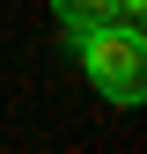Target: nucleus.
Listing matches in <instances>:
<instances>
[{
  "label": "nucleus",
  "mask_w": 147,
  "mask_h": 154,
  "mask_svg": "<svg viewBox=\"0 0 147 154\" xmlns=\"http://www.w3.org/2000/svg\"><path fill=\"white\" fill-rule=\"evenodd\" d=\"M81 73L96 81L110 103H140L147 95V44H140V29L133 22H96V29H81Z\"/></svg>",
  "instance_id": "f257e3e1"
},
{
  "label": "nucleus",
  "mask_w": 147,
  "mask_h": 154,
  "mask_svg": "<svg viewBox=\"0 0 147 154\" xmlns=\"http://www.w3.org/2000/svg\"><path fill=\"white\" fill-rule=\"evenodd\" d=\"M52 15L81 37V29H96V22H110V0H52Z\"/></svg>",
  "instance_id": "f03ea898"
}]
</instances>
